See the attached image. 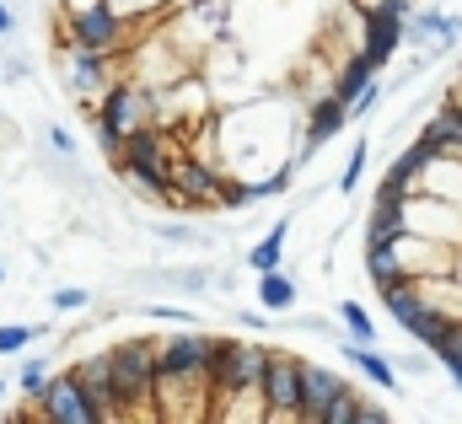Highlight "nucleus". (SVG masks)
<instances>
[{
    "label": "nucleus",
    "instance_id": "obj_1",
    "mask_svg": "<svg viewBox=\"0 0 462 424\" xmlns=\"http://www.w3.org/2000/svg\"><path fill=\"white\" fill-rule=\"evenodd\" d=\"M108 360H114V382H118L124 409L151 403V392L162 387V355H156L151 344H118Z\"/></svg>",
    "mask_w": 462,
    "mask_h": 424
},
{
    "label": "nucleus",
    "instance_id": "obj_2",
    "mask_svg": "<svg viewBox=\"0 0 462 424\" xmlns=\"http://www.w3.org/2000/svg\"><path fill=\"white\" fill-rule=\"evenodd\" d=\"M263 371H269V355L253 349V344H216V360H210V376L221 392H242V387H263Z\"/></svg>",
    "mask_w": 462,
    "mask_h": 424
},
{
    "label": "nucleus",
    "instance_id": "obj_3",
    "mask_svg": "<svg viewBox=\"0 0 462 424\" xmlns=\"http://www.w3.org/2000/svg\"><path fill=\"white\" fill-rule=\"evenodd\" d=\"M301 360L291 355H269V371H263V403H269V419H301Z\"/></svg>",
    "mask_w": 462,
    "mask_h": 424
},
{
    "label": "nucleus",
    "instance_id": "obj_4",
    "mask_svg": "<svg viewBox=\"0 0 462 424\" xmlns=\"http://www.w3.org/2000/svg\"><path fill=\"white\" fill-rule=\"evenodd\" d=\"M43 414L54 424H103V414L92 409V398H87V387H81V376L76 371H65V376H54V382H43Z\"/></svg>",
    "mask_w": 462,
    "mask_h": 424
},
{
    "label": "nucleus",
    "instance_id": "obj_5",
    "mask_svg": "<svg viewBox=\"0 0 462 424\" xmlns=\"http://www.w3.org/2000/svg\"><path fill=\"white\" fill-rule=\"evenodd\" d=\"M156 355H162V382H199V376H210L216 344L199 338V333H183V338H172V344L156 349Z\"/></svg>",
    "mask_w": 462,
    "mask_h": 424
},
{
    "label": "nucleus",
    "instance_id": "obj_6",
    "mask_svg": "<svg viewBox=\"0 0 462 424\" xmlns=\"http://www.w3.org/2000/svg\"><path fill=\"white\" fill-rule=\"evenodd\" d=\"M403 16H409V0H382V5L365 16V49H360V54H371L376 65H387V54H393L398 38H403Z\"/></svg>",
    "mask_w": 462,
    "mask_h": 424
},
{
    "label": "nucleus",
    "instance_id": "obj_7",
    "mask_svg": "<svg viewBox=\"0 0 462 424\" xmlns=\"http://www.w3.org/2000/svg\"><path fill=\"white\" fill-rule=\"evenodd\" d=\"M145 97L140 92H108V103L97 113V134H103V145H124L140 124H145Z\"/></svg>",
    "mask_w": 462,
    "mask_h": 424
},
{
    "label": "nucleus",
    "instance_id": "obj_8",
    "mask_svg": "<svg viewBox=\"0 0 462 424\" xmlns=\"http://www.w3.org/2000/svg\"><path fill=\"white\" fill-rule=\"evenodd\" d=\"M124 161H129V178H134L140 189H167V183H172V178L162 172V140L145 134V129H134V134L124 140Z\"/></svg>",
    "mask_w": 462,
    "mask_h": 424
},
{
    "label": "nucleus",
    "instance_id": "obj_9",
    "mask_svg": "<svg viewBox=\"0 0 462 424\" xmlns=\"http://www.w3.org/2000/svg\"><path fill=\"white\" fill-rule=\"evenodd\" d=\"M76 376H81V387H87V398H92V409H97L103 419H114L118 409H124V398H118V382H114V360H108V355H97V360H81V365H76Z\"/></svg>",
    "mask_w": 462,
    "mask_h": 424
},
{
    "label": "nucleus",
    "instance_id": "obj_10",
    "mask_svg": "<svg viewBox=\"0 0 462 424\" xmlns=\"http://www.w3.org/2000/svg\"><path fill=\"white\" fill-rule=\"evenodd\" d=\"M345 392H349V387L334 376V371L307 365V371H301V419L318 424L323 414H328V403H334V398H345Z\"/></svg>",
    "mask_w": 462,
    "mask_h": 424
},
{
    "label": "nucleus",
    "instance_id": "obj_11",
    "mask_svg": "<svg viewBox=\"0 0 462 424\" xmlns=\"http://www.w3.org/2000/svg\"><path fill=\"white\" fill-rule=\"evenodd\" d=\"M345 124H349V103L339 97V92H334L328 103H318L312 124H307V151H301V161H307V156H318V151H323V145H328V140H334Z\"/></svg>",
    "mask_w": 462,
    "mask_h": 424
},
{
    "label": "nucleus",
    "instance_id": "obj_12",
    "mask_svg": "<svg viewBox=\"0 0 462 424\" xmlns=\"http://www.w3.org/2000/svg\"><path fill=\"white\" fill-rule=\"evenodd\" d=\"M76 43H87V49H114L118 43V16L114 5H87V11H76Z\"/></svg>",
    "mask_w": 462,
    "mask_h": 424
},
{
    "label": "nucleus",
    "instance_id": "obj_13",
    "mask_svg": "<svg viewBox=\"0 0 462 424\" xmlns=\"http://www.w3.org/2000/svg\"><path fill=\"white\" fill-rule=\"evenodd\" d=\"M345 355L355 360V365H360V371H365V376H371V382H376V387H382V392H393V387H398V376H393V365H387V360H382V355H376L371 344H360V338H355V344H349Z\"/></svg>",
    "mask_w": 462,
    "mask_h": 424
},
{
    "label": "nucleus",
    "instance_id": "obj_14",
    "mask_svg": "<svg viewBox=\"0 0 462 424\" xmlns=\"http://www.w3.org/2000/svg\"><path fill=\"white\" fill-rule=\"evenodd\" d=\"M382 296H387V312L398 318V327H414V322L425 318V301L409 285H382Z\"/></svg>",
    "mask_w": 462,
    "mask_h": 424
},
{
    "label": "nucleus",
    "instance_id": "obj_15",
    "mask_svg": "<svg viewBox=\"0 0 462 424\" xmlns=\"http://www.w3.org/2000/svg\"><path fill=\"white\" fill-rule=\"evenodd\" d=\"M258 301H263L269 312H285V307L296 301V285H291L280 269H263V274H258Z\"/></svg>",
    "mask_w": 462,
    "mask_h": 424
},
{
    "label": "nucleus",
    "instance_id": "obj_16",
    "mask_svg": "<svg viewBox=\"0 0 462 424\" xmlns=\"http://www.w3.org/2000/svg\"><path fill=\"white\" fill-rule=\"evenodd\" d=\"M376 70H382V65H376V60H371V54H360V60H355V65H349L345 76H339V87H334V92H339V97H345V103H355V97H360V92H365V87H371V76H376Z\"/></svg>",
    "mask_w": 462,
    "mask_h": 424
},
{
    "label": "nucleus",
    "instance_id": "obj_17",
    "mask_svg": "<svg viewBox=\"0 0 462 424\" xmlns=\"http://www.w3.org/2000/svg\"><path fill=\"white\" fill-rule=\"evenodd\" d=\"M172 183H178V189H183L189 199H205V194H216V178H210V172H205L199 161H183V167L172 172Z\"/></svg>",
    "mask_w": 462,
    "mask_h": 424
},
{
    "label": "nucleus",
    "instance_id": "obj_18",
    "mask_svg": "<svg viewBox=\"0 0 462 424\" xmlns=\"http://www.w3.org/2000/svg\"><path fill=\"white\" fill-rule=\"evenodd\" d=\"M285 231H291V220H280L258 247H253V269L263 274V269H280V253H285Z\"/></svg>",
    "mask_w": 462,
    "mask_h": 424
},
{
    "label": "nucleus",
    "instance_id": "obj_19",
    "mask_svg": "<svg viewBox=\"0 0 462 424\" xmlns=\"http://www.w3.org/2000/svg\"><path fill=\"white\" fill-rule=\"evenodd\" d=\"M371 280L398 285V242H371Z\"/></svg>",
    "mask_w": 462,
    "mask_h": 424
},
{
    "label": "nucleus",
    "instance_id": "obj_20",
    "mask_svg": "<svg viewBox=\"0 0 462 424\" xmlns=\"http://www.w3.org/2000/svg\"><path fill=\"white\" fill-rule=\"evenodd\" d=\"M97 81H103V49H87V43H81V54H76V87L92 92Z\"/></svg>",
    "mask_w": 462,
    "mask_h": 424
},
{
    "label": "nucleus",
    "instance_id": "obj_21",
    "mask_svg": "<svg viewBox=\"0 0 462 424\" xmlns=\"http://www.w3.org/2000/svg\"><path fill=\"white\" fill-rule=\"evenodd\" d=\"M318 424H360V398H355V392L334 398V403H328V414H323Z\"/></svg>",
    "mask_w": 462,
    "mask_h": 424
},
{
    "label": "nucleus",
    "instance_id": "obj_22",
    "mask_svg": "<svg viewBox=\"0 0 462 424\" xmlns=\"http://www.w3.org/2000/svg\"><path fill=\"white\" fill-rule=\"evenodd\" d=\"M339 318L349 322V333H355L360 344H371V338H376V327H371V318H365V307H360V301H345V307H339Z\"/></svg>",
    "mask_w": 462,
    "mask_h": 424
},
{
    "label": "nucleus",
    "instance_id": "obj_23",
    "mask_svg": "<svg viewBox=\"0 0 462 424\" xmlns=\"http://www.w3.org/2000/svg\"><path fill=\"white\" fill-rule=\"evenodd\" d=\"M27 344H32V327H16V322L0 327V355H16V349H27Z\"/></svg>",
    "mask_w": 462,
    "mask_h": 424
},
{
    "label": "nucleus",
    "instance_id": "obj_24",
    "mask_svg": "<svg viewBox=\"0 0 462 424\" xmlns=\"http://www.w3.org/2000/svg\"><path fill=\"white\" fill-rule=\"evenodd\" d=\"M360 167H365V145H355V151H349V167H345V178H339V189H345V194H355V183H360Z\"/></svg>",
    "mask_w": 462,
    "mask_h": 424
},
{
    "label": "nucleus",
    "instance_id": "obj_25",
    "mask_svg": "<svg viewBox=\"0 0 462 424\" xmlns=\"http://www.w3.org/2000/svg\"><path fill=\"white\" fill-rule=\"evenodd\" d=\"M87 307V290H54V312H76Z\"/></svg>",
    "mask_w": 462,
    "mask_h": 424
},
{
    "label": "nucleus",
    "instance_id": "obj_26",
    "mask_svg": "<svg viewBox=\"0 0 462 424\" xmlns=\"http://www.w3.org/2000/svg\"><path fill=\"white\" fill-rule=\"evenodd\" d=\"M22 387H27V392H43V360H27V371H22Z\"/></svg>",
    "mask_w": 462,
    "mask_h": 424
},
{
    "label": "nucleus",
    "instance_id": "obj_27",
    "mask_svg": "<svg viewBox=\"0 0 462 424\" xmlns=\"http://www.w3.org/2000/svg\"><path fill=\"white\" fill-rule=\"evenodd\" d=\"M371 107H376V81H371V87H365V92L349 103V118H360V113H371Z\"/></svg>",
    "mask_w": 462,
    "mask_h": 424
},
{
    "label": "nucleus",
    "instance_id": "obj_28",
    "mask_svg": "<svg viewBox=\"0 0 462 424\" xmlns=\"http://www.w3.org/2000/svg\"><path fill=\"white\" fill-rule=\"evenodd\" d=\"M360 424H387V409H376V403H360Z\"/></svg>",
    "mask_w": 462,
    "mask_h": 424
},
{
    "label": "nucleus",
    "instance_id": "obj_29",
    "mask_svg": "<svg viewBox=\"0 0 462 424\" xmlns=\"http://www.w3.org/2000/svg\"><path fill=\"white\" fill-rule=\"evenodd\" d=\"M49 145H54V151H65V156H70V151H76V145H70V134H65V129H49Z\"/></svg>",
    "mask_w": 462,
    "mask_h": 424
},
{
    "label": "nucleus",
    "instance_id": "obj_30",
    "mask_svg": "<svg viewBox=\"0 0 462 424\" xmlns=\"http://www.w3.org/2000/svg\"><path fill=\"white\" fill-rule=\"evenodd\" d=\"M11 27H16V16H11V11L0 5V32H11Z\"/></svg>",
    "mask_w": 462,
    "mask_h": 424
},
{
    "label": "nucleus",
    "instance_id": "obj_31",
    "mask_svg": "<svg viewBox=\"0 0 462 424\" xmlns=\"http://www.w3.org/2000/svg\"><path fill=\"white\" fill-rule=\"evenodd\" d=\"M0 392H5V382H0Z\"/></svg>",
    "mask_w": 462,
    "mask_h": 424
}]
</instances>
